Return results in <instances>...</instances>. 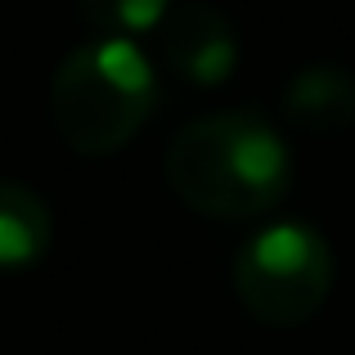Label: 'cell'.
<instances>
[{
    "mask_svg": "<svg viewBox=\"0 0 355 355\" xmlns=\"http://www.w3.org/2000/svg\"><path fill=\"white\" fill-rule=\"evenodd\" d=\"M77 9L104 36H126L130 41L135 32H157L171 0H77Z\"/></svg>",
    "mask_w": 355,
    "mask_h": 355,
    "instance_id": "obj_7",
    "label": "cell"
},
{
    "mask_svg": "<svg viewBox=\"0 0 355 355\" xmlns=\"http://www.w3.org/2000/svg\"><path fill=\"white\" fill-rule=\"evenodd\" d=\"M284 121L306 135H342L355 126V72L333 63L297 68L284 86Z\"/></svg>",
    "mask_w": 355,
    "mask_h": 355,
    "instance_id": "obj_5",
    "label": "cell"
},
{
    "mask_svg": "<svg viewBox=\"0 0 355 355\" xmlns=\"http://www.w3.org/2000/svg\"><path fill=\"white\" fill-rule=\"evenodd\" d=\"M333 288V252L320 230L284 220L252 234L234 257V297L266 329L306 324Z\"/></svg>",
    "mask_w": 355,
    "mask_h": 355,
    "instance_id": "obj_3",
    "label": "cell"
},
{
    "mask_svg": "<svg viewBox=\"0 0 355 355\" xmlns=\"http://www.w3.org/2000/svg\"><path fill=\"white\" fill-rule=\"evenodd\" d=\"M157 104L148 54L126 36L86 41L59 63L50 81V117L63 144L86 157H108L135 139Z\"/></svg>",
    "mask_w": 355,
    "mask_h": 355,
    "instance_id": "obj_2",
    "label": "cell"
},
{
    "mask_svg": "<svg viewBox=\"0 0 355 355\" xmlns=\"http://www.w3.org/2000/svg\"><path fill=\"white\" fill-rule=\"evenodd\" d=\"M166 184L198 216L252 220L279 207L293 184V153L257 108L198 117L166 148Z\"/></svg>",
    "mask_w": 355,
    "mask_h": 355,
    "instance_id": "obj_1",
    "label": "cell"
},
{
    "mask_svg": "<svg viewBox=\"0 0 355 355\" xmlns=\"http://www.w3.org/2000/svg\"><path fill=\"white\" fill-rule=\"evenodd\" d=\"M157 54L184 86H220L239 68V36L216 5L184 0L157 23Z\"/></svg>",
    "mask_w": 355,
    "mask_h": 355,
    "instance_id": "obj_4",
    "label": "cell"
},
{
    "mask_svg": "<svg viewBox=\"0 0 355 355\" xmlns=\"http://www.w3.org/2000/svg\"><path fill=\"white\" fill-rule=\"evenodd\" d=\"M54 225H50V207L36 189L18 180H0V266L5 270H23L50 252Z\"/></svg>",
    "mask_w": 355,
    "mask_h": 355,
    "instance_id": "obj_6",
    "label": "cell"
}]
</instances>
